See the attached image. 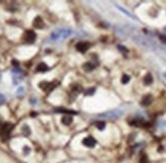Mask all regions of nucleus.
<instances>
[{
	"label": "nucleus",
	"instance_id": "14",
	"mask_svg": "<svg viewBox=\"0 0 166 163\" xmlns=\"http://www.w3.org/2000/svg\"><path fill=\"white\" fill-rule=\"evenodd\" d=\"M151 102H152V96H151V95H147V96L144 97L143 100H142V105L147 106L149 105Z\"/></svg>",
	"mask_w": 166,
	"mask_h": 163
},
{
	"label": "nucleus",
	"instance_id": "19",
	"mask_svg": "<svg viewBox=\"0 0 166 163\" xmlns=\"http://www.w3.org/2000/svg\"><path fill=\"white\" fill-rule=\"evenodd\" d=\"M55 112H61V113H76L74 111H72V110H67V109H64V108H56L55 109Z\"/></svg>",
	"mask_w": 166,
	"mask_h": 163
},
{
	"label": "nucleus",
	"instance_id": "21",
	"mask_svg": "<svg viewBox=\"0 0 166 163\" xmlns=\"http://www.w3.org/2000/svg\"><path fill=\"white\" fill-rule=\"evenodd\" d=\"M130 76H128V74H123L122 78H121V83H122V84H128V82H130Z\"/></svg>",
	"mask_w": 166,
	"mask_h": 163
},
{
	"label": "nucleus",
	"instance_id": "12",
	"mask_svg": "<svg viewBox=\"0 0 166 163\" xmlns=\"http://www.w3.org/2000/svg\"><path fill=\"white\" fill-rule=\"evenodd\" d=\"M72 116H70V115H68V114H66V115H64L62 117V119H61V122L63 123V124H65V125H70V123L72 122Z\"/></svg>",
	"mask_w": 166,
	"mask_h": 163
},
{
	"label": "nucleus",
	"instance_id": "27",
	"mask_svg": "<svg viewBox=\"0 0 166 163\" xmlns=\"http://www.w3.org/2000/svg\"><path fill=\"white\" fill-rule=\"evenodd\" d=\"M164 76H165V78H166V72H164Z\"/></svg>",
	"mask_w": 166,
	"mask_h": 163
},
{
	"label": "nucleus",
	"instance_id": "2",
	"mask_svg": "<svg viewBox=\"0 0 166 163\" xmlns=\"http://www.w3.org/2000/svg\"><path fill=\"white\" fill-rule=\"evenodd\" d=\"M72 31L67 28H62V29H57L54 32H52L50 35V40L52 42H59L61 40L68 38L70 36H72Z\"/></svg>",
	"mask_w": 166,
	"mask_h": 163
},
{
	"label": "nucleus",
	"instance_id": "1",
	"mask_svg": "<svg viewBox=\"0 0 166 163\" xmlns=\"http://www.w3.org/2000/svg\"><path fill=\"white\" fill-rule=\"evenodd\" d=\"M116 31L118 32V34L119 35H121V36H126V37H130V38H132L136 43L141 45L142 47L151 50V51L156 52V53H158L159 55H161L162 57L166 58V50L164 49V48H162L161 46H159V45L155 42V41H153L152 39L142 35L139 31H137V30L134 29V28L117 27Z\"/></svg>",
	"mask_w": 166,
	"mask_h": 163
},
{
	"label": "nucleus",
	"instance_id": "22",
	"mask_svg": "<svg viewBox=\"0 0 166 163\" xmlns=\"http://www.w3.org/2000/svg\"><path fill=\"white\" fill-rule=\"evenodd\" d=\"M94 93H95V89H94V88H91V89L87 90V91L85 92V94L88 95V96H90V95H93Z\"/></svg>",
	"mask_w": 166,
	"mask_h": 163
},
{
	"label": "nucleus",
	"instance_id": "17",
	"mask_svg": "<svg viewBox=\"0 0 166 163\" xmlns=\"http://www.w3.org/2000/svg\"><path fill=\"white\" fill-rule=\"evenodd\" d=\"M144 82H145V84L146 85H150V84L153 83V76L152 74H148L146 76H145V78H144Z\"/></svg>",
	"mask_w": 166,
	"mask_h": 163
},
{
	"label": "nucleus",
	"instance_id": "16",
	"mask_svg": "<svg viewBox=\"0 0 166 163\" xmlns=\"http://www.w3.org/2000/svg\"><path fill=\"white\" fill-rule=\"evenodd\" d=\"M25 93H26V91H25V88H24V87H20L18 90H16V96H18V98L24 97Z\"/></svg>",
	"mask_w": 166,
	"mask_h": 163
},
{
	"label": "nucleus",
	"instance_id": "9",
	"mask_svg": "<svg viewBox=\"0 0 166 163\" xmlns=\"http://www.w3.org/2000/svg\"><path fill=\"white\" fill-rule=\"evenodd\" d=\"M96 140H95L93 137H87L83 140V144L85 146H87L88 148H93L95 145H96Z\"/></svg>",
	"mask_w": 166,
	"mask_h": 163
},
{
	"label": "nucleus",
	"instance_id": "10",
	"mask_svg": "<svg viewBox=\"0 0 166 163\" xmlns=\"http://www.w3.org/2000/svg\"><path fill=\"white\" fill-rule=\"evenodd\" d=\"M33 26H34L36 29H43L44 26H45V24H44V22H43L41 16H36L34 22H33Z\"/></svg>",
	"mask_w": 166,
	"mask_h": 163
},
{
	"label": "nucleus",
	"instance_id": "4",
	"mask_svg": "<svg viewBox=\"0 0 166 163\" xmlns=\"http://www.w3.org/2000/svg\"><path fill=\"white\" fill-rule=\"evenodd\" d=\"M12 129H13V124H11V123L9 122L3 123V125L0 129V138L2 139V141H6L7 139L9 138Z\"/></svg>",
	"mask_w": 166,
	"mask_h": 163
},
{
	"label": "nucleus",
	"instance_id": "23",
	"mask_svg": "<svg viewBox=\"0 0 166 163\" xmlns=\"http://www.w3.org/2000/svg\"><path fill=\"white\" fill-rule=\"evenodd\" d=\"M23 151H24V154H25V155L30 154V153H31V148H30L29 146H25Z\"/></svg>",
	"mask_w": 166,
	"mask_h": 163
},
{
	"label": "nucleus",
	"instance_id": "5",
	"mask_svg": "<svg viewBox=\"0 0 166 163\" xmlns=\"http://www.w3.org/2000/svg\"><path fill=\"white\" fill-rule=\"evenodd\" d=\"M12 80H13V84L14 85H18L20 84L24 78V72L23 70L20 68V67H14L12 69Z\"/></svg>",
	"mask_w": 166,
	"mask_h": 163
},
{
	"label": "nucleus",
	"instance_id": "25",
	"mask_svg": "<svg viewBox=\"0 0 166 163\" xmlns=\"http://www.w3.org/2000/svg\"><path fill=\"white\" fill-rule=\"evenodd\" d=\"M160 40H161L162 42L166 43V35H161V36H160Z\"/></svg>",
	"mask_w": 166,
	"mask_h": 163
},
{
	"label": "nucleus",
	"instance_id": "8",
	"mask_svg": "<svg viewBox=\"0 0 166 163\" xmlns=\"http://www.w3.org/2000/svg\"><path fill=\"white\" fill-rule=\"evenodd\" d=\"M90 47H91V44L89 42H80L78 43L76 46V50L79 52H81V53H85Z\"/></svg>",
	"mask_w": 166,
	"mask_h": 163
},
{
	"label": "nucleus",
	"instance_id": "18",
	"mask_svg": "<svg viewBox=\"0 0 166 163\" xmlns=\"http://www.w3.org/2000/svg\"><path fill=\"white\" fill-rule=\"evenodd\" d=\"M22 132H23V134L25 136H29V135H31V129L27 124H25L23 126V129H22Z\"/></svg>",
	"mask_w": 166,
	"mask_h": 163
},
{
	"label": "nucleus",
	"instance_id": "28",
	"mask_svg": "<svg viewBox=\"0 0 166 163\" xmlns=\"http://www.w3.org/2000/svg\"><path fill=\"white\" fill-rule=\"evenodd\" d=\"M0 80H1V74H0Z\"/></svg>",
	"mask_w": 166,
	"mask_h": 163
},
{
	"label": "nucleus",
	"instance_id": "20",
	"mask_svg": "<svg viewBox=\"0 0 166 163\" xmlns=\"http://www.w3.org/2000/svg\"><path fill=\"white\" fill-rule=\"evenodd\" d=\"M105 126H106V124H105V122H103V121H98V122L96 123V127L100 131H103L104 129H105Z\"/></svg>",
	"mask_w": 166,
	"mask_h": 163
},
{
	"label": "nucleus",
	"instance_id": "15",
	"mask_svg": "<svg viewBox=\"0 0 166 163\" xmlns=\"http://www.w3.org/2000/svg\"><path fill=\"white\" fill-rule=\"evenodd\" d=\"M94 68H95V64H93V63L91 62H87L84 64V69L87 70V72H91V70H93Z\"/></svg>",
	"mask_w": 166,
	"mask_h": 163
},
{
	"label": "nucleus",
	"instance_id": "11",
	"mask_svg": "<svg viewBox=\"0 0 166 163\" xmlns=\"http://www.w3.org/2000/svg\"><path fill=\"white\" fill-rule=\"evenodd\" d=\"M115 6H116L117 8H118V10H120L121 12H123V14H126V16H128V18H132V20H136V18H135V16H134V14H130V11L126 10V9H124L123 7H122V6H120V5H118V4H115Z\"/></svg>",
	"mask_w": 166,
	"mask_h": 163
},
{
	"label": "nucleus",
	"instance_id": "13",
	"mask_svg": "<svg viewBox=\"0 0 166 163\" xmlns=\"http://www.w3.org/2000/svg\"><path fill=\"white\" fill-rule=\"evenodd\" d=\"M37 72H46V70H48L49 69V67H48V65L46 64V63H44V62H41L40 64L37 66Z\"/></svg>",
	"mask_w": 166,
	"mask_h": 163
},
{
	"label": "nucleus",
	"instance_id": "3",
	"mask_svg": "<svg viewBox=\"0 0 166 163\" xmlns=\"http://www.w3.org/2000/svg\"><path fill=\"white\" fill-rule=\"evenodd\" d=\"M123 114V110L119 109H113V110H109V111H106L104 113L99 114V117H102V118H108V119H115L120 117L121 115Z\"/></svg>",
	"mask_w": 166,
	"mask_h": 163
},
{
	"label": "nucleus",
	"instance_id": "7",
	"mask_svg": "<svg viewBox=\"0 0 166 163\" xmlns=\"http://www.w3.org/2000/svg\"><path fill=\"white\" fill-rule=\"evenodd\" d=\"M23 39L26 43L33 44V43L35 42V40H36V34H35V32H33V31H27L25 34H24Z\"/></svg>",
	"mask_w": 166,
	"mask_h": 163
},
{
	"label": "nucleus",
	"instance_id": "24",
	"mask_svg": "<svg viewBox=\"0 0 166 163\" xmlns=\"http://www.w3.org/2000/svg\"><path fill=\"white\" fill-rule=\"evenodd\" d=\"M4 102H5V97L3 96L2 94H0V105H1V104H3Z\"/></svg>",
	"mask_w": 166,
	"mask_h": 163
},
{
	"label": "nucleus",
	"instance_id": "6",
	"mask_svg": "<svg viewBox=\"0 0 166 163\" xmlns=\"http://www.w3.org/2000/svg\"><path fill=\"white\" fill-rule=\"evenodd\" d=\"M56 86H57L56 82H52V83H49V82H42V83L39 85V87H40L43 91L47 92V93H50Z\"/></svg>",
	"mask_w": 166,
	"mask_h": 163
},
{
	"label": "nucleus",
	"instance_id": "26",
	"mask_svg": "<svg viewBox=\"0 0 166 163\" xmlns=\"http://www.w3.org/2000/svg\"><path fill=\"white\" fill-rule=\"evenodd\" d=\"M3 125V123H2V118L0 117V129H1V126Z\"/></svg>",
	"mask_w": 166,
	"mask_h": 163
}]
</instances>
